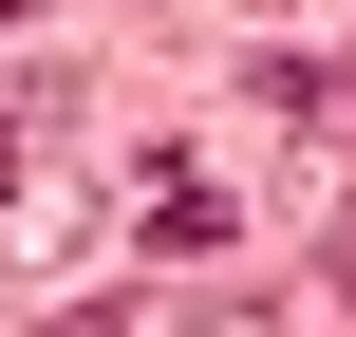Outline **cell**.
Returning <instances> with one entry per match:
<instances>
[{
    "label": "cell",
    "mask_w": 356,
    "mask_h": 337,
    "mask_svg": "<svg viewBox=\"0 0 356 337\" xmlns=\"http://www.w3.org/2000/svg\"><path fill=\"white\" fill-rule=\"evenodd\" d=\"M225 244H244V206H225L188 150H150V225H131V263H225Z\"/></svg>",
    "instance_id": "obj_1"
},
{
    "label": "cell",
    "mask_w": 356,
    "mask_h": 337,
    "mask_svg": "<svg viewBox=\"0 0 356 337\" xmlns=\"http://www.w3.org/2000/svg\"><path fill=\"white\" fill-rule=\"evenodd\" d=\"M38 188H56V113L19 94V113H0V225H38Z\"/></svg>",
    "instance_id": "obj_2"
},
{
    "label": "cell",
    "mask_w": 356,
    "mask_h": 337,
    "mask_svg": "<svg viewBox=\"0 0 356 337\" xmlns=\"http://www.w3.org/2000/svg\"><path fill=\"white\" fill-rule=\"evenodd\" d=\"M0 19H38V0H0Z\"/></svg>",
    "instance_id": "obj_3"
}]
</instances>
